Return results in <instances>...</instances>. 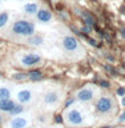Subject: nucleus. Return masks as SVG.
<instances>
[{"mask_svg":"<svg viewBox=\"0 0 125 128\" xmlns=\"http://www.w3.org/2000/svg\"><path fill=\"white\" fill-rule=\"evenodd\" d=\"M12 32L15 35L32 36V35H35V27H33V24L27 22V20H17L12 26Z\"/></svg>","mask_w":125,"mask_h":128,"instance_id":"1","label":"nucleus"},{"mask_svg":"<svg viewBox=\"0 0 125 128\" xmlns=\"http://www.w3.org/2000/svg\"><path fill=\"white\" fill-rule=\"evenodd\" d=\"M115 108V103L109 96H101L96 103V111L100 114H108Z\"/></svg>","mask_w":125,"mask_h":128,"instance_id":"2","label":"nucleus"},{"mask_svg":"<svg viewBox=\"0 0 125 128\" xmlns=\"http://www.w3.org/2000/svg\"><path fill=\"white\" fill-rule=\"evenodd\" d=\"M65 118L71 126H80L83 123V115L79 110H69L67 112Z\"/></svg>","mask_w":125,"mask_h":128,"instance_id":"3","label":"nucleus"},{"mask_svg":"<svg viewBox=\"0 0 125 128\" xmlns=\"http://www.w3.org/2000/svg\"><path fill=\"white\" fill-rule=\"evenodd\" d=\"M63 47L64 50L68 52H73L79 48V42L77 39H75L73 36H65L63 39Z\"/></svg>","mask_w":125,"mask_h":128,"instance_id":"4","label":"nucleus"},{"mask_svg":"<svg viewBox=\"0 0 125 128\" xmlns=\"http://www.w3.org/2000/svg\"><path fill=\"white\" fill-rule=\"evenodd\" d=\"M40 62H41V58L36 54H27V55H24L23 59H21L23 66H25V67L36 66V64H39Z\"/></svg>","mask_w":125,"mask_h":128,"instance_id":"5","label":"nucleus"},{"mask_svg":"<svg viewBox=\"0 0 125 128\" xmlns=\"http://www.w3.org/2000/svg\"><path fill=\"white\" fill-rule=\"evenodd\" d=\"M77 99L80 100V102H83V103H88V102H91L92 99H93V90L92 88H83V90H80L77 92Z\"/></svg>","mask_w":125,"mask_h":128,"instance_id":"6","label":"nucleus"},{"mask_svg":"<svg viewBox=\"0 0 125 128\" xmlns=\"http://www.w3.org/2000/svg\"><path fill=\"white\" fill-rule=\"evenodd\" d=\"M36 18H37L39 22L41 23H48L52 20V14L48 10H45V8H41V10L37 11V14H36Z\"/></svg>","mask_w":125,"mask_h":128,"instance_id":"7","label":"nucleus"},{"mask_svg":"<svg viewBox=\"0 0 125 128\" xmlns=\"http://www.w3.org/2000/svg\"><path fill=\"white\" fill-rule=\"evenodd\" d=\"M32 99V92L28 91V90H23L17 94V100L20 104H25V103H29Z\"/></svg>","mask_w":125,"mask_h":128,"instance_id":"8","label":"nucleus"},{"mask_svg":"<svg viewBox=\"0 0 125 128\" xmlns=\"http://www.w3.org/2000/svg\"><path fill=\"white\" fill-rule=\"evenodd\" d=\"M13 107H15V102H12L11 99L0 100V112H8L9 114Z\"/></svg>","mask_w":125,"mask_h":128,"instance_id":"9","label":"nucleus"},{"mask_svg":"<svg viewBox=\"0 0 125 128\" xmlns=\"http://www.w3.org/2000/svg\"><path fill=\"white\" fill-rule=\"evenodd\" d=\"M28 124L27 119L24 118H13L9 123V127L11 128H25V126Z\"/></svg>","mask_w":125,"mask_h":128,"instance_id":"10","label":"nucleus"},{"mask_svg":"<svg viewBox=\"0 0 125 128\" xmlns=\"http://www.w3.org/2000/svg\"><path fill=\"white\" fill-rule=\"evenodd\" d=\"M79 14H80V16L83 18V20H84V23H85V26H88V27H95L96 26V22H95V19L92 18V16L88 14V12H85V11H79Z\"/></svg>","mask_w":125,"mask_h":128,"instance_id":"11","label":"nucleus"},{"mask_svg":"<svg viewBox=\"0 0 125 128\" xmlns=\"http://www.w3.org/2000/svg\"><path fill=\"white\" fill-rule=\"evenodd\" d=\"M44 102L47 104H56L59 102V94L57 92H48L44 95Z\"/></svg>","mask_w":125,"mask_h":128,"instance_id":"12","label":"nucleus"},{"mask_svg":"<svg viewBox=\"0 0 125 128\" xmlns=\"http://www.w3.org/2000/svg\"><path fill=\"white\" fill-rule=\"evenodd\" d=\"M39 11V6L36 3H27L24 6V12L27 15H36Z\"/></svg>","mask_w":125,"mask_h":128,"instance_id":"13","label":"nucleus"},{"mask_svg":"<svg viewBox=\"0 0 125 128\" xmlns=\"http://www.w3.org/2000/svg\"><path fill=\"white\" fill-rule=\"evenodd\" d=\"M28 78H29L32 82H37V80H41L43 75H41V72H40V71L35 70V71H31L29 74H28Z\"/></svg>","mask_w":125,"mask_h":128,"instance_id":"14","label":"nucleus"},{"mask_svg":"<svg viewBox=\"0 0 125 128\" xmlns=\"http://www.w3.org/2000/svg\"><path fill=\"white\" fill-rule=\"evenodd\" d=\"M11 98V91L7 87H0V100H5Z\"/></svg>","mask_w":125,"mask_h":128,"instance_id":"15","label":"nucleus"},{"mask_svg":"<svg viewBox=\"0 0 125 128\" xmlns=\"http://www.w3.org/2000/svg\"><path fill=\"white\" fill-rule=\"evenodd\" d=\"M8 20H9V15H8V12H1L0 14V28L5 27Z\"/></svg>","mask_w":125,"mask_h":128,"instance_id":"16","label":"nucleus"},{"mask_svg":"<svg viewBox=\"0 0 125 128\" xmlns=\"http://www.w3.org/2000/svg\"><path fill=\"white\" fill-rule=\"evenodd\" d=\"M28 43L32 44V46H40V44L43 43V39L40 38V36L32 35V36H29V40H28Z\"/></svg>","mask_w":125,"mask_h":128,"instance_id":"17","label":"nucleus"},{"mask_svg":"<svg viewBox=\"0 0 125 128\" xmlns=\"http://www.w3.org/2000/svg\"><path fill=\"white\" fill-rule=\"evenodd\" d=\"M23 111H24V107H23V106H20V104H19V106H17V104H15V107L11 110V112H9V114H11L12 116H16V115L21 114Z\"/></svg>","mask_w":125,"mask_h":128,"instance_id":"18","label":"nucleus"},{"mask_svg":"<svg viewBox=\"0 0 125 128\" xmlns=\"http://www.w3.org/2000/svg\"><path fill=\"white\" fill-rule=\"evenodd\" d=\"M27 78H28V74H16V75H13V79H16V80H24Z\"/></svg>","mask_w":125,"mask_h":128,"instance_id":"19","label":"nucleus"},{"mask_svg":"<svg viewBox=\"0 0 125 128\" xmlns=\"http://www.w3.org/2000/svg\"><path fill=\"white\" fill-rule=\"evenodd\" d=\"M81 36H83V38H85V39L88 40V43H89L92 47H96V46H97V42H96V40L91 39V38H87V36H84V34H81Z\"/></svg>","mask_w":125,"mask_h":128,"instance_id":"20","label":"nucleus"},{"mask_svg":"<svg viewBox=\"0 0 125 128\" xmlns=\"http://www.w3.org/2000/svg\"><path fill=\"white\" fill-rule=\"evenodd\" d=\"M100 86H101L103 88H109V82H107V80H103V82H100Z\"/></svg>","mask_w":125,"mask_h":128,"instance_id":"21","label":"nucleus"},{"mask_svg":"<svg viewBox=\"0 0 125 128\" xmlns=\"http://www.w3.org/2000/svg\"><path fill=\"white\" fill-rule=\"evenodd\" d=\"M89 31H91V27L85 26V27L81 28V31H80V32H84V34H89Z\"/></svg>","mask_w":125,"mask_h":128,"instance_id":"22","label":"nucleus"},{"mask_svg":"<svg viewBox=\"0 0 125 128\" xmlns=\"http://www.w3.org/2000/svg\"><path fill=\"white\" fill-rule=\"evenodd\" d=\"M75 103V98H71V99H68L67 100V103H65V107H69L71 104H73Z\"/></svg>","mask_w":125,"mask_h":128,"instance_id":"23","label":"nucleus"},{"mask_svg":"<svg viewBox=\"0 0 125 128\" xmlns=\"http://www.w3.org/2000/svg\"><path fill=\"white\" fill-rule=\"evenodd\" d=\"M55 122H56V123H63L61 115H56V116H55Z\"/></svg>","mask_w":125,"mask_h":128,"instance_id":"24","label":"nucleus"},{"mask_svg":"<svg viewBox=\"0 0 125 128\" xmlns=\"http://www.w3.org/2000/svg\"><path fill=\"white\" fill-rule=\"evenodd\" d=\"M117 95H120V96L125 95V90H124V88H119V90H117Z\"/></svg>","mask_w":125,"mask_h":128,"instance_id":"25","label":"nucleus"},{"mask_svg":"<svg viewBox=\"0 0 125 128\" xmlns=\"http://www.w3.org/2000/svg\"><path fill=\"white\" fill-rule=\"evenodd\" d=\"M125 122V112L121 115V118H120V123H124Z\"/></svg>","mask_w":125,"mask_h":128,"instance_id":"26","label":"nucleus"},{"mask_svg":"<svg viewBox=\"0 0 125 128\" xmlns=\"http://www.w3.org/2000/svg\"><path fill=\"white\" fill-rule=\"evenodd\" d=\"M121 35H123V38H125V30H124V28L121 30Z\"/></svg>","mask_w":125,"mask_h":128,"instance_id":"27","label":"nucleus"},{"mask_svg":"<svg viewBox=\"0 0 125 128\" xmlns=\"http://www.w3.org/2000/svg\"><path fill=\"white\" fill-rule=\"evenodd\" d=\"M123 104H124V106H125V98L123 99Z\"/></svg>","mask_w":125,"mask_h":128,"instance_id":"28","label":"nucleus"},{"mask_svg":"<svg viewBox=\"0 0 125 128\" xmlns=\"http://www.w3.org/2000/svg\"><path fill=\"white\" fill-rule=\"evenodd\" d=\"M1 120H3V119H1V116H0V124H1Z\"/></svg>","mask_w":125,"mask_h":128,"instance_id":"29","label":"nucleus"},{"mask_svg":"<svg viewBox=\"0 0 125 128\" xmlns=\"http://www.w3.org/2000/svg\"><path fill=\"white\" fill-rule=\"evenodd\" d=\"M101 128H109V127H101Z\"/></svg>","mask_w":125,"mask_h":128,"instance_id":"30","label":"nucleus"}]
</instances>
